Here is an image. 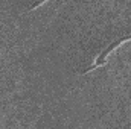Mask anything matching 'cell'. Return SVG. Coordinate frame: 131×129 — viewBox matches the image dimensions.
<instances>
[{"label":"cell","instance_id":"7a4b0ae2","mask_svg":"<svg viewBox=\"0 0 131 129\" xmlns=\"http://www.w3.org/2000/svg\"><path fill=\"white\" fill-rule=\"evenodd\" d=\"M44 2H38V3H34L32 6H29V11H32V9H35V8H38V6H41Z\"/></svg>","mask_w":131,"mask_h":129},{"label":"cell","instance_id":"6da1fadb","mask_svg":"<svg viewBox=\"0 0 131 129\" xmlns=\"http://www.w3.org/2000/svg\"><path fill=\"white\" fill-rule=\"evenodd\" d=\"M128 41H131V33H128V35H124V36H121V38H117V40H114L110 46H107L105 49H102V52L99 53L98 56H96V59L93 61V64L90 65L89 68H85L81 74H87V73H90V71H93L95 68H98V67H101V65H104L105 62H107V59H108V56L117 49V47H121L122 44H125V43H128Z\"/></svg>","mask_w":131,"mask_h":129}]
</instances>
